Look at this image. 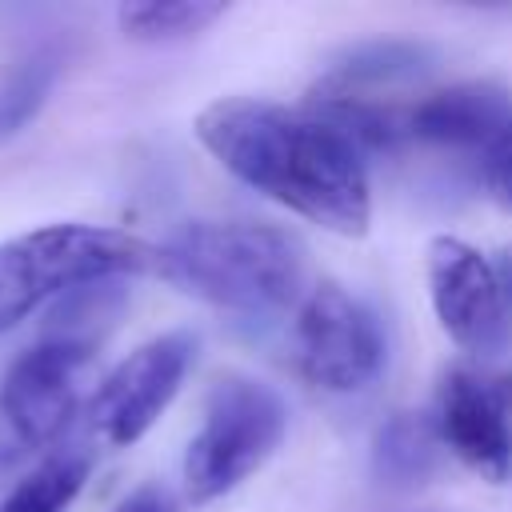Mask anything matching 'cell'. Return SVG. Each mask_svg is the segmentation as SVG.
Listing matches in <instances>:
<instances>
[{
    "label": "cell",
    "instance_id": "6da1fadb",
    "mask_svg": "<svg viewBox=\"0 0 512 512\" xmlns=\"http://www.w3.org/2000/svg\"><path fill=\"white\" fill-rule=\"evenodd\" d=\"M196 140L248 188L336 232L364 236L372 184L364 152L320 112L256 96H224L200 108Z\"/></svg>",
    "mask_w": 512,
    "mask_h": 512
},
{
    "label": "cell",
    "instance_id": "7a4b0ae2",
    "mask_svg": "<svg viewBox=\"0 0 512 512\" xmlns=\"http://www.w3.org/2000/svg\"><path fill=\"white\" fill-rule=\"evenodd\" d=\"M152 268L180 292L240 316H272L304 292V244L276 224L188 220L156 244Z\"/></svg>",
    "mask_w": 512,
    "mask_h": 512
},
{
    "label": "cell",
    "instance_id": "3957f363",
    "mask_svg": "<svg viewBox=\"0 0 512 512\" xmlns=\"http://www.w3.org/2000/svg\"><path fill=\"white\" fill-rule=\"evenodd\" d=\"M156 248L100 224H40L0 244V336L40 304L152 268Z\"/></svg>",
    "mask_w": 512,
    "mask_h": 512
},
{
    "label": "cell",
    "instance_id": "277c9868",
    "mask_svg": "<svg viewBox=\"0 0 512 512\" xmlns=\"http://www.w3.org/2000/svg\"><path fill=\"white\" fill-rule=\"evenodd\" d=\"M288 408L280 392L256 376L228 372L204 400L200 432L184 452V496L208 504L248 480L284 440Z\"/></svg>",
    "mask_w": 512,
    "mask_h": 512
},
{
    "label": "cell",
    "instance_id": "5b68a950",
    "mask_svg": "<svg viewBox=\"0 0 512 512\" xmlns=\"http://www.w3.org/2000/svg\"><path fill=\"white\" fill-rule=\"evenodd\" d=\"M92 344L40 336L0 380V472L48 448L80 412V384Z\"/></svg>",
    "mask_w": 512,
    "mask_h": 512
},
{
    "label": "cell",
    "instance_id": "8992f818",
    "mask_svg": "<svg viewBox=\"0 0 512 512\" xmlns=\"http://www.w3.org/2000/svg\"><path fill=\"white\" fill-rule=\"evenodd\" d=\"M296 364L312 388L360 392L384 368L380 320L340 284H316L296 316Z\"/></svg>",
    "mask_w": 512,
    "mask_h": 512
},
{
    "label": "cell",
    "instance_id": "52a82bcc",
    "mask_svg": "<svg viewBox=\"0 0 512 512\" xmlns=\"http://www.w3.org/2000/svg\"><path fill=\"white\" fill-rule=\"evenodd\" d=\"M192 356L196 340L188 332H164L128 352L88 400V420L96 436L112 448L136 444L180 392Z\"/></svg>",
    "mask_w": 512,
    "mask_h": 512
},
{
    "label": "cell",
    "instance_id": "ba28073f",
    "mask_svg": "<svg viewBox=\"0 0 512 512\" xmlns=\"http://www.w3.org/2000/svg\"><path fill=\"white\" fill-rule=\"evenodd\" d=\"M428 292L448 340L472 356H496L512 320L496 284V268L460 236H436L428 244Z\"/></svg>",
    "mask_w": 512,
    "mask_h": 512
},
{
    "label": "cell",
    "instance_id": "9c48e42d",
    "mask_svg": "<svg viewBox=\"0 0 512 512\" xmlns=\"http://www.w3.org/2000/svg\"><path fill=\"white\" fill-rule=\"evenodd\" d=\"M440 440L484 480L504 484L512 476V412L500 384L472 368H452L440 388L436 412Z\"/></svg>",
    "mask_w": 512,
    "mask_h": 512
},
{
    "label": "cell",
    "instance_id": "30bf717a",
    "mask_svg": "<svg viewBox=\"0 0 512 512\" xmlns=\"http://www.w3.org/2000/svg\"><path fill=\"white\" fill-rule=\"evenodd\" d=\"M512 124V92L496 80H464L408 108V140L436 148H492Z\"/></svg>",
    "mask_w": 512,
    "mask_h": 512
},
{
    "label": "cell",
    "instance_id": "8fae6325",
    "mask_svg": "<svg viewBox=\"0 0 512 512\" xmlns=\"http://www.w3.org/2000/svg\"><path fill=\"white\" fill-rule=\"evenodd\" d=\"M436 448H440V432L436 420L420 416V412H396L380 424L376 432V448H372V468L384 484L392 488H412L420 484L432 464H436Z\"/></svg>",
    "mask_w": 512,
    "mask_h": 512
},
{
    "label": "cell",
    "instance_id": "7c38bea8",
    "mask_svg": "<svg viewBox=\"0 0 512 512\" xmlns=\"http://www.w3.org/2000/svg\"><path fill=\"white\" fill-rule=\"evenodd\" d=\"M60 64H64V56H60L56 44H36V48L20 52L0 72V144L32 124V116L52 96Z\"/></svg>",
    "mask_w": 512,
    "mask_h": 512
},
{
    "label": "cell",
    "instance_id": "4fadbf2b",
    "mask_svg": "<svg viewBox=\"0 0 512 512\" xmlns=\"http://www.w3.org/2000/svg\"><path fill=\"white\" fill-rule=\"evenodd\" d=\"M220 16H224V4H216V0H132V4L116 8L120 32L140 44L188 40Z\"/></svg>",
    "mask_w": 512,
    "mask_h": 512
},
{
    "label": "cell",
    "instance_id": "5bb4252c",
    "mask_svg": "<svg viewBox=\"0 0 512 512\" xmlns=\"http://www.w3.org/2000/svg\"><path fill=\"white\" fill-rule=\"evenodd\" d=\"M88 468H92V456L80 452V448H64L56 456H48L36 472H28L0 504V512H64L84 480H88Z\"/></svg>",
    "mask_w": 512,
    "mask_h": 512
},
{
    "label": "cell",
    "instance_id": "9a60e30c",
    "mask_svg": "<svg viewBox=\"0 0 512 512\" xmlns=\"http://www.w3.org/2000/svg\"><path fill=\"white\" fill-rule=\"evenodd\" d=\"M424 68V48L412 44H372L348 56V64H336V72L316 92H360L372 84L404 80Z\"/></svg>",
    "mask_w": 512,
    "mask_h": 512
},
{
    "label": "cell",
    "instance_id": "2e32d148",
    "mask_svg": "<svg viewBox=\"0 0 512 512\" xmlns=\"http://www.w3.org/2000/svg\"><path fill=\"white\" fill-rule=\"evenodd\" d=\"M484 188L504 212H512V124L484 152Z\"/></svg>",
    "mask_w": 512,
    "mask_h": 512
},
{
    "label": "cell",
    "instance_id": "e0dca14e",
    "mask_svg": "<svg viewBox=\"0 0 512 512\" xmlns=\"http://www.w3.org/2000/svg\"><path fill=\"white\" fill-rule=\"evenodd\" d=\"M112 512H176V500H172L168 488H160V484H144V488L128 492Z\"/></svg>",
    "mask_w": 512,
    "mask_h": 512
},
{
    "label": "cell",
    "instance_id": "ac0fdd59",
    "mask_svg": "<svg viewBox=\"0 0 512 512\" xmlns=\"http://www.w3.org/2000/svg\"><path fill=\"white\" fill-rule=\"evenodd\" d=\"M496 268V284H500V296H504V308H508V320H512V244H504L492 260Z\"/></svg>",
    "mask_w": 512,
    "mask_h": 512
}]
</instances>
